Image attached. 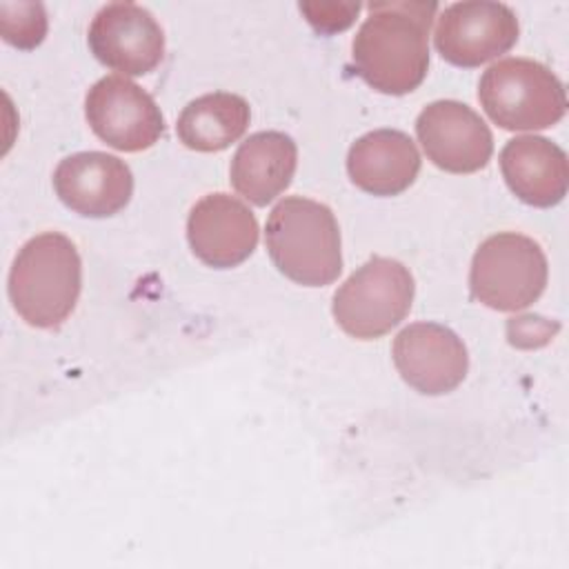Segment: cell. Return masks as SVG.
I'll use <instances>...</instances> for the list:
<instances>
[{
	"instance_id": "6da1fadb",
	"label": "cell",
	"mask_w": 569,
	"mask_h": 569,
	"mask_svg": "<svg viewBox=\"0 0 569 569\" xmlns=\"http://www.w3.org/2000/svg\"><path fill=\"white\" fill-rule=\"evenodd\" d=\"M351 58L356 73L376 91L405 96L420 87L429 69V29L436 2H371Z\"/></svg>"
},
{
	"instance_id": "7a4b0ae2",
	"label": "cell",
	"mask_w": 569,
	"mask_h": 569,
	"mask_svg": "<svg viewBox=\"0 0 569 569\" xmlns=\"http://www.w3.org/2000/svg\"><path fill=\"white\" fill-rule=\"evenodd\" d=\"M82 287V262L76 244L44 231L27 240L9 269V300L31 327L58 329L76 309Z\"/></svg>"
},
{
	"instance_id": "3957f363",
	"label": "cell",
	"mask_w": 569,
	"mask_h": 569,
	"mask_svg": "<svg viewBox=\"0 0 569 569\" xmlns=\"http://www.w3.org/2000/svg\"><path fill=\"white\" fill-rule=\"evenodd\" d=\"M264 242L271 262L289 280L325 287L342 271L340 227L333 211L302 196L280 200L269 218Z\"/></svg>"
},
{
	"instance_id": "277c9868",
	"label": "cell",
	"mask_w": 569,
	"mask_h": 569,
	"mask_svg": "<svg viewBox=\"0 0 569 569\" xmlns=\"http://www.w3.org/2000/svg\"><path fill=\"white\" fill-rule=\"evenodd\" d=\"M478 100L485 113L509 131L547 129L567 111L560 78L529 58H505L491 64L480 78Z\"/></svg>"
},
{
	"instance_id": "5b68a950",
	"label": "cell",
	"mask_w": 569,
	"mask_h": 569,
	"mask_svg": "<svg viewBox=\"0 0 569 569\" xmlns=\"http://www.w3.org/2000/svg\"><path fill=\"white\" fill-rule=\"evenodd\" d=\"M413 291V276L402 262L373 256L333 293L331 313L347 336L376 340L407 318Z\"/></svg>"
},
{
	"instance_id": "8992f818",
	"label": "cell",
	"mask_w": 569,
	"mask_h": 569,
	"mask_svg": "<svg viewBox=\"0 0 569 569\" xmlns=\"http://www.w3.org/2000/svg\"><path fill=\"white\" fill-rule=\"evenodd\" d=\"M547 287V258L540 244L522 233L489 236L473 253L469 269L471 296L496 311H520Z\"/></svg>"
},
{
	"instance_id": "52a82bcc",
	"label": "cell",
	"mask_w": 569,
	"mask_h": 569,
	"mask_svg": "<svg viewBox=\"0 0 569 569\" xmlns=\"http://www.w3.org/2000/svg\"><path fill=\"white\" fill-rule=\"evenodd\" d=\"M84 116L102 142L124 153L149 149L164 133L156 100L124 76L100 78L87 91Z\"/></svg>"
},
{
	"instance_id": "ba28073f",
	"label": "cell",
	"mask_w": 569,
	"mask_h": 569,
	"mask_svg": "<svg viewBox=\"0 0 569 569\" xmlns=\"http://www.w3.org/2000/svg\"><path fill=\"white\" fill-rule=\"evenodd\" d=\"M518 33L516 13L502 2H453L438 18L433 44L447 62L471 69L507 53Z\"/></svg>"
},
{
	"instance_id": "9c48e42d",
	"label": "cell",
	"mask_w": 569,
	"mask_h": 569,
	"mask_svg": "<svg viewBox=\"0 0 569 569\" xmlns=\"http://www.w3.org/2000/svg\"><path fill=\"white\" fill-rule=\"evenodd\" d=\"M87 42L98 62L124 78L151 73L164 56L162 27L136 2L104 4L91 20Z\"/></svg>"
},
{
	"instance_id": "30bf717a",
	"label": "cell",
	"mask_w": 569,
	"mask_h": 569,
	"mask_svg": "<svg viewBox=\"0 0 569 569\" xmlns=\"http://www.w3.org/2000/svg\"><path fill=\"white\" fill-rule=\"evenodd\" d=\"M416 133L427 158L449 173H473L491 160L493 136L465 102L436 100L416 118Z\"/></svg>"
},
{
	"instance_id": "8fae6325",
	"label": "cell",
	"mask_w": 569,
	"mask_h": 569,
	"mask_svg": "<svg viewBox=\"0 0 569 569\" xmlns=\"http://www.w3.org/2000/svg\"><path fill=\"white\" fill-rule=\"evenodd\" d=\"M393 365L400 378L425 396L453 391L467 376L465 342L445 325L413 322L393 340Z\"/></svg>"
},
{
	"instance_id": "7c38bea8",
	"label": "cell",
	"mask_w": 569,
	"mask_h": 569,
	"mask_svg": "<svg viewBox=\"0 0 569 569\" xmlns=\"http://www.w3.org/2000/svg\"><path fill=\"white\" fill-rule=\"evenodd\" d=\"M60 202L84 218L120 213L133 196V173L124 160L104 151H80L60 160L53 171Z\"/></svg>"
},
{
	"instance_id": "4fadbf2b",
	"label": "cell",
	"mask_w": 569,
	"mask_h": 569,
	"mask_svg": "<svg viewBox=\"0 0 569 569\" xmlns=\"http://www.w3.org/2000/svg\"><path fill=\"white\" fill-rule=\"evenodd\" d=\"M258 231L251 209L229 193H207L187 218V240L193 256L213 269L244 262L258 244Z\"/></svg>"
},
{
	"instance_id": "5bb4252c",
	"label": "cell",
	"mask_w": 569,
	"mask_h": 569,
	"mask_svg": "<svg viewBox=\"0 0 569 569\" xmlns=\"http://www.w3.org/2000/svg\"><path fill=\"white\" fill-rule=\"evenodd\" d=\"M500 171L511 193L529 207H553L567 196V153L542 136H518L500 151Z\"/></svg>"
},
{
	"instance_id": "9a60e30c",
	"label": "cell",
	"mask_w": 569,
	"mask_h": 569,
	"mask_svg": "<svg viewBox=\"0 0 569 569\" xmlns=\"http://www.w3.org/2000/svg\"><path fill=\"white\" fill-rule=\"evenodd\" d=\"M420 171L413 140L398 129H376L360 136L347 153L351 182L371 196H398L409 189Z\"/></svg>"
},
{
	"instance_id": "2e32d148",
	"label": "cell",
	"mask_w": 569,
	"mask_h": 569,
	"mask_svg": "<svg viewBox=\"0 0 569 569\" xmlns=\"http://www.w3.org/2000/svg\"><path fill=\"white\" fill-rule=\"evenodd\" d=\"M298 164V147L282 131L251 133L231 158L233 189L256 207L276 200L289 184Z\"/></svg>"
},
{
	"instance_id": "e0dca14e",
	"label": "cell",
	"mask_w": 569,
	"mask_h": 569,
	"mask_svg": "<svg viewBox=\"0 0 569 569\" xmlns=\"http://www.w3.org/2000/svg\"><path fill=\"white\" fill-rule=\"evenodd\" d=\"M251 120L249 102L229 91H213L191 100L178 116V138L187 149L213 153L242 138Z\"/></svg>"
},
{
	"instance_id": "ac0fdd59",
	"label": "cell",
	"mask_w": 569,
	"mask_h": 569,
	"mask_svg": "<svg viewBox=\"0 0 569 569\" xmlns=\"http://www.w3.org/2000/svg\"><path fill=\"white\" fill-rule=\"evenodd\" d=\"M47 27V11L40 2H0V36L11 47L36 49Z\"/></svg>"
},
{
	"instance_id": "d6986e66",
	"label": "cell",
	"mask_w": 569,
	"mask_h": 569,
	"mask_svg": "<svg viewBox=\"0 0 569 569\" xmlns=\"http://www.w3.org/2000/svg\"><path fill=\"white\" fill-rule=\"evenodd\" d=\"M307 22L320 33L345 31L358 16V2H300Z\"/></svg>"
},
{
	"instance_id": "ffe728a7",
	"label": "cell",
	"mask_w": 569,
	"mask_h": 569,
	"mask_svg": "<svg viewBox=\"0 0 569 569\" xmlns=\"http://www.w3.org/2000/svg\"><path fill=\"white\" fill-rule=\"evenodd\" d=\"M540 338V342H545L549 338V325L545 322V318L538 316H520L513 318L509 322V340L511 345H522L525 338Z\"/></svg>"
}]
</instances>
